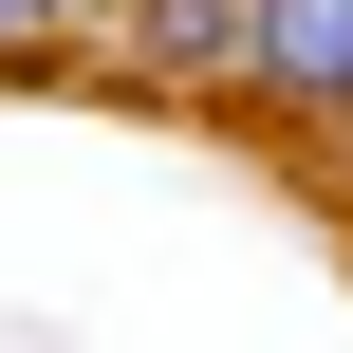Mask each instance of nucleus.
Here are the masks:
<instances>
[{"mask_svg":"<svg viewBox=\"0 0 353 353\" xmlns=\"http://www.w3.org/2000/svg\"><path fill=\"white\" fill-rule=\"evenodd\" d=\"M242 93L298 112V130H335L353 112V0H242Z\"/></svg>","mask_w":353,"mask_h":353,"instance_id":"1","label":"nucleus"},{"mask_svg":"<svg viewBox=\"0 0 353 353\" xmlns=\"http://www.w3.org/2000/svg\"><path fill=\"white\" fill-rule=\"evenodd\" d=\"M112 56L149 93H242V0H112Z\"/></svg>","mask_w":353,"mask_h":353,"instance_id":"2","label":"nucleus"},{"mask_svg":"<svg viewBox=\"0 0 353 353\" xmlns=\"http://www.w3.org/2000/svg\"><path fill=\"white\" fill-rule=\"evenodd\" d=\"M0 74H56V0H0Z\"/></svg>","mask_w":353,"mask_h":353,"instance_id":"3","label":"nucleus"}]
</instances>
